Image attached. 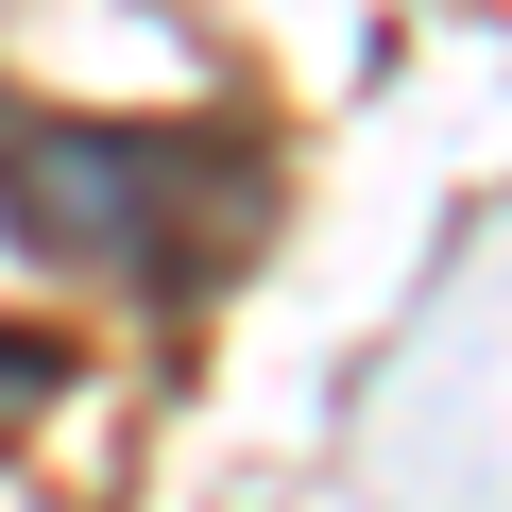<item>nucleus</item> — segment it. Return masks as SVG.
<instances>
[{"label": "nucleus", "mask_w": 512, "mask_h": 512, "mask_svg": "<svg viewBox=\"0 0 512 512\" xmlns=\"http://www.w3.org/2000/svg\"><path fill=\"white\" fill-rule=\"evenodd\" d=\"M291 171L256 103H188V120H69L35 86H0V239L52 256L69 291H120L137 325H205L256 239H274Z\"/></svg>", "instance_id": "f257e3e1"}, {"label": "nucleus", "mask_w": 512, "mask_h": 512, "mask_svg": "<svg viewBox=\"0 0 512 512\" xmlns=\"http://www.w3.org/2000/svg\"><path fill=\"white\" fill-rule=\"evenodd\" d=\"M69 393H86V342L69 325H0V444H18L35 410H69Z\"/></svg>", "instance_id": "f03ea898"}]
</instances>
